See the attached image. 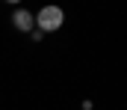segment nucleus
<instances>
[{
  "instance_id": "f03ea898",
  "label": "nucleus",
  "mask_w": 127,
  "mask_h": 110,
  "mask_svg": "<svg viewBox=\"0 0 127 110\" xmlns=\"http://www.w3.org/2000/svg\"><path fill=\"white\" fill-rule=\"evenodd\" d=\"M12 24H15V30H21V33H32V27H35V21H32V12H27V9H15V15H12Z\"/></svg>"
},
{
  "instance_id": "f257e3e1",
  "label": "nucleus",
  "mask_w": 127,
  "mask_h": 110,
  "mask_svg": "<svg viewBox=\"0 0 127 110\" xmlns=\"http://www.w3.org/2000/svg\"><path fill=\"white\" fill-rule=\"evenodd\" d=\"M32 21L38 24L35 30H41V33H56V30H62V24H65V12L59 6H41L38 15H32Z\"/></svg>"
}]
</instances>
